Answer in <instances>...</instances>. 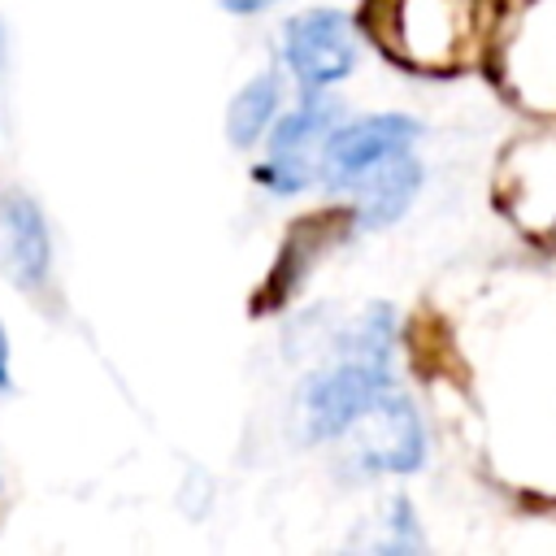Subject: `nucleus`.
Masks as SVG:
<instances>
[{"label":"nucleus","mask_w":556,"mask_h":556,"mask_svg":"<svg viewBox=\"0 0 556 556\" xmlns=\"http://www.w3.org/2000/svg\"><path fill=\"white\" fill-rule=\"evenodd\" d=\"M374 43L417 70H452L478 35V0H365Z\"/></svg>","instance_id":"f257e3e1"},{"label":"nucleus","mask_w":556,"mask_h":556,"mask_svg":"<svg viewBox=\"0 0 556 556\" xmlns=\"http://www.w3.org/2000/svg\"><path fill=\"white\" fill-rule=\"evenodd\" d=\"M391 391V374H387V356H365V352H348L334 365L317 369L304 382L300 395V417H304V439L326 443L352 430V421L361 413H369L382 395Z\"/></svg>","instance_id":"f03ea898"},{"label":"nucleus","mask_w":556,"mask_h":556,"mask_svg":"<svg viewBox=\"0 0 556 556\" xmlns=\"http://www.w3.org/2000/svg\"><path fill=\"white\" fill-rule=\"evenodd\" d=\"M334 126H339V100H330L326 91H304V100L291 113L274 117L256 178L278 195H295L313 187L321 178V156Z\"/></svg>","instance_id":"7ed1b4c3"},{"label":"nucleus","mask_w":556,"mask_h":556,"mask_svg":"<svg viewBox=\"0 0 556 556\" xmlns=\"http://www.w3.org/2000/svg\"><path fill=\"white\" fill-rule=\"evenodd\" d=\"M282 65L300 91H330L356 65V30L339 9H304L282 26Z\"/></svg>","instance_id":"20e7f679"},{"label":"nucleus","mask_w":556,"mask_h":556,"mask_svg":"<svg viewBox=\"0 0 556 556\" xmlns=\"http://www.w3.org/2000/svg\"><path fill=\"white\" fill-rule=\"evenodd\" d=\"M421 135V122L408 113H369L356 122H339L326 139V156H321V178L334 191H348L361 174H369L374 165L413 152Z\"/></svg>","instance_id":"39448f33"},{"label":"nucleus","mask_w":556,"mask_h":556,"mask_svg":"<svg viewBox=\"0 0 556 556\" xmlns=\"http://www.w3.org/2000/svg\"><path fill=\"white\" fill-rule=\"evenodd\" d=\"M352 226H356L352 204H348V208H326V213H317V217H300V222H291V230H287V239H282V248H278V256H274V265H269V274H265V287H261L256 300H252L256 317H261L265 308L287 304L291 291L304 282V274L317 265V256H321L339 235H348Z\"/></svg>","instance_id":"423d86ee"},{"label":"nucleus","mask_w":556,"mask_h":556,"mask_svg":"<svg viewBox=\"0 0 556 556\" xmlns=\"http://www.w3.org/2000/svg\"><path fill=\"white\" fill-rule=\"evenodd\" d=\"M352 430H361V465L374 473H413L426 456V434L421 421L413 413V404L395 391H387L369 413H361L352 421Z\"/></svg>","instance_id":"0eeeda50"},{"label":"nucleus","mask_w":556,"mask_h":556,"mask_svg":"<svg viewBox=\"0 0 556 556\" xmlns=\"http://www.w3.org/2000/svg\"><path fill=\"white\" fill-rule=\"evenodd\" d=\"M0 269L22 291L43 287V278L52 269L48 222H43L39 204L17 187L0 195Z\"/></svg>","instance_id":"6e6552de"},{"label":"nucleus","mask_w":556,"mask_h":556,"mask_svg":"<svg viewBox=\"0 0 556 556\" xmlns=\"http://www.w3.org/2000/svg\"><path fill=\"white\" fill-rule=\"evenodd\" d=\"M421 187V165L413 161V152H400L382 165H374L369 174H361L348 195H352V213H356V226L365 230H378V226H391L404 217V208L413 204Z\"/></svg>","instance_id":"1a4fd4ad"},{"label":"nucleus","mask_w":556,"mask_h":556,"mask_svg":"<svg viewBox=\"0 0 556 556\" xmlns=\"http://www.w3.org/2000/svg\"><path fill=\"white\" fill-rule=\"evenodd\" d=\"M278 109H282V78L278 74L248 78L235 91L230 109H226V139H230V148H252L274 126Z\"/></svg>","instance_id":"9d476101"},{"label":"nucleus","mask_w":556,"mask_h":556,"mask_svg":"<svg viewBox=\"0 0 556 556\" xmlns=\"http://www.w3.org/2000/svg\"><path fill=\"white\" fill-rule=\"evenodd\" d=\"M226 13H239V17H248V13H261V9H269L274 0H217Z\"/></svg>","instance_id":"9b49d317"},{"label":"nucleus","mask_w":556,"mask_h":556,"mask_svg":"<svg viewBox=\"0 0 556 556\" xmlns=\"http://www.w3.org/2000/svg\"><path fill=\"white\" fill-rule=\"evenodd\" d=\"M9 382H13V369H9V330L0 321V395L9 391Z\"/></svg>","instance_id":"f8f14e48"}]
</instances>
